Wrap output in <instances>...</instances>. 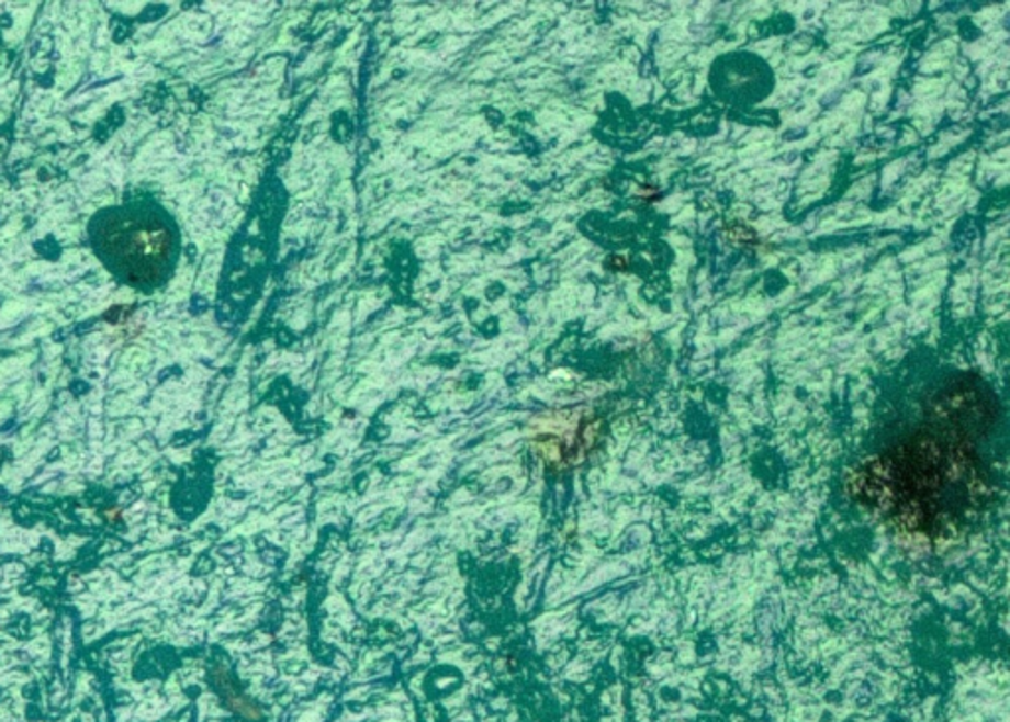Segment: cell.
Instances as JSON below:
<instances>
[{
	"label": "cell",
	"instance_id": "obj_1",
	"mask_svg": "<svg viewBox=\"0 0 1010 722\" xmlns=\"http://www.w3.org/2000/svg\"><path fill=\"white\" fill-rule=\"evenodd\" d=\"M932 427L910 432L856 466L851 496L884 521L928 539L962 535L999 496V469L979 449L997 405L977 381L960 380L933 403Z\"/></svg>",
	"mask_w": 1010,
	"mask_h": 722
},
{
	"label": "cell",
	"instance_id": "obj_2",
	"mask_svg": "<svg viewBox=\"0 0 1010 722\" xmlns=\"http://www.w3.org/2000/svg\"><path fill=\"white\" fill-rule=\"evenodd\" d=\"M89 234L109 271L136 289L162 283L175 264V232L155 207H111L93 217Z\"/></svg>",
	"mask_w": 1010,
	"mask_h": 722
}]
</instances>
